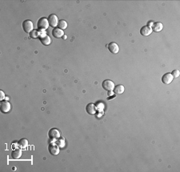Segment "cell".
<instances>
[{
    "label": "cell",
    "mask_w": 180,
    "mask_h": 172,
    "mask_svg": "<svg viewBox=\"0 0 180 172\" xmlns=\"http://www.w3.org/2000/svg\"><path fill=\"white\" fill-rule=\"evenodd\" d=\"M21 156H22V150H21V149H15L12 150L11 157L14 159H18Z\"/></svg>",
    "instance_id": "cell-15"
},
{
    "label": "cell",
    "mask_w": 180,
    "mask_h": 172,
    "mask_svg": "<svg viewBox=\"0 0 180 172\" xmlns=\"http://www.w3.org/2000/svg\"><path fill=\"white\" fill-rule=\"evenodd\" d=\"M124 90L125 88L123 85H117L114 88V93L115 94H122L124 92Z\"/></svg>",
    "instance_id": "cell-16"
},
{
    "label": "cell",
    "mask_w": 180,
    "mask_h": 172,
    "mask_svg": "<svg viewBox=\"0 0 180 172\" xmlns=\"http://www.w3.org/2000/svg\"><path fill=\"white\" fill-rule=\"evenodd\" d=\"M48 137L51 139H59L60 138V132L56 128L51 129L48 132Z\"/></svg>",
    "instance_id": "cell-7"
},
{
    "label": "cell",
    "mask_w": 180,
    "mask_h": 172,
    "mask_svg": "<svg viewBox=\"0 0 180 172\" xmlns=\"http://www.w3.org/2000/svg\"><path fill=\"white\" fill-rule=\"evenodd\" d=\"M173 79H174V78H173V76L171 73H166L162 77V82H163L164 84L167 85V84H170V83L172 82Z\"/></svg>",
    "instance_id": "cell-10"
},
{
    "label": "cell",
    "mask_w": 180,
    "mask_h": 172,
    "mask_svg": "<svg viewBox=\"0 0 180 172\" xmlns=\"http://www.w3.org/2000/svg\"><path fill=\"white\" fill-rule=\"evenodd\" d=\"M4 98H5V94L3 90H0V100L3 101L4 100Z\"/></svg>",
    "instance_id": "cell-22"
},
{
    "label": "cell",
    "mask_w": 180,
    "mask_h": 172,
    "mask_svg": "<svg viewBox=\"0 0 180 172\" xmlns=\"http://www.w3.org/2000/svg\"><path fill=\"white\" fill-rule=\"evenodd\" d=\"M162 28H163V25H162V23H159V22L154 23L151 26V29L154 32H159L162 30Z\"/></svg>",
    "instance_id": "cell-14"
},
{
    "label": "cell",
    "mask_w": 180,
    "mask_h": 172,
    "mask_svg": "<svg viewBox=\"0 0 180 172\" xmlns=\"http://www.w3.org/2000/svg\"><path fill=\"white\" fill-rule=\"evenodd\" d=\"M49 23L47 19L46 18H41V19H38L37 23V27L38 30H45L47 29H48L49 27Z\"/></svg>",
    "instance_id": "cell-1"
},
{
    "label": "cell",
    "mask_w": 180,
    "mask_h": 172,
    "mask_svg": "<svg viewBox=\"0 0 180 172\" xmlns=\"http://www.w3.org/2000/svg\"><path fill=\"white\" fill-rule=\"evenodd\" d=\"M102 86L104 90H107V91H111V90H114L115 88V83L110 80V79H106L103 82H102Z\"/></svg>",
    "instance_id": "cell-4"
},
{
    "label": "cell",
    "mask_w": 180,
    "mask_h": 172,
    "mask_svg": "<svg viewBox=\"0 0 180 172\" xmlns=\"http://www.w3.org/2000/svg\"><path fill=\"white\" fill-rule=\"evenodd\" d=\"M56 144L59 146L60 148H63L65 145H66V142H65V139L63 138H59V139H57Z\"/></svg>",
    "instance_id": "cell-19"
},
{
    "label": "cell",
    "mask_w": 180,
    "mask_h": 172,
    "mask_svg": "<svg viewBox=\"0 0 180 172\" xmlns=\"http://www.w3.org/2000/svg\"><path fill=\"white\" fill-rule=\"evenodd\" d=\"M23 29L26 33H30L34 30V24L30 20H25L23 23Z\"/></svg>",
    "instance_id": "cell-3"
},
{
    "label": "cell",
    "mask_w": 180,
    "mask_h": 172,
    "mask_svg": "<svg viewBox=\"0 0 180 172\" xmlns=\"http://www.w3.org/2000/svg\"><path fill=\"white\" fill-rule=\"evenodd\" d=\"M58 26H59V29L63 30H65V29H67V23L65 20H59V21Z\"/></svg>",
    "instance_id": "cell-18"
},
{
    "label": "cell",
    "mask_w": 180,
    "mask_h": 172,
    "mask_svg": "<svg viewBox=\"0 0 180 172\" xmlns=\"http://www.w3.org/2000/svg\"><path fill=\"white\" fill-rule=\"evenodd\" d=\"M11 109V103L7 101V100H3L0 103V110H1V112L6 113L10 112Z\"/></svg>",
    "instance_id": "cell-2"
},
{
    "label": "cell",
    "mask_w": 180,
    "mask_h": 172,
    "mask_svg": "<svg viewBox=\"0 0 180 172\" xmlns=\"http://www.w3.org/2000/svg\"><path fill=\"white\" fill-rule=\"evenodd\" d=\"M48 150L49 153L51 154V155L54 156H56L59 154V146L57 145L56 143H51L48 146Z\"/></svg>",
    "instance_id": "cell-5"
},
{
    "label": "cell",
    "mask_w": 180,
    "mask_h": 172,
    "mask_svg": "<svg viewBox=\"0 0 180 172\" xmlns=\"http://www.w3.org/2000/svg\"><path fill=\"white\" fill-rule=\"evenodd\" d=\"M39 40L42 44L44 46H48L51 44V38L47 34H40L39 35Z\"/></svg>",
    "instance_id": "cell-11"
},
{
    "label": "cell",
    "mask_w": 180,
    "mask_h": 172,
    "mask_svg": "<svg viewBox=\"0 0 180 172\" xmlns=\"http://www.w3.org/2000/svg\"><path fill=\"white\" fill-rule=\"evenodd\" d=\"M107 47H108L109 51L114 54V55H116L119 51V47L118 44L115 43V42H111V43H109Z\"/></svg>",
    "instance_id": "cell-8"
},
{
    "label": "cell",
    "mask_w": 180,
    "mask_h": 172,
    "mask_svg": "<svg viewBox=\"0 0 180 172\" xmlns=\"http://www.w3.org/2000/svg\"><path fill=\"white\" fill-rule=\"evenodd\" d=\"M86 111L90 115H95L96 112H97L95 105L94 103H88L86 107Z\"/></svg>",
    "instance_id": "cell-9"
},
{
    "label": "cell",
    "mask_w": 180,
    "mask_h": 172,
    "mask_svg": "<svg viewBox=\"0 0 180 172\" xmlns=\"http://www.w3.org/2000/svg\"><path fill=\"white\" fill-rule=\"evenodd\" d=\"M47 20H48L50 26H51V27H54V28H56V26L59 24V19H58V17H57L56 15H54V14L51 15L48 17Z\"/></svg>",
    "instance_id": "cell-6"
},
{
    "label": "cell",
    "mask_w": 180,
    "mask_h": 172,
    "mask_svg": "<svg viewBox=\"0 0 180 172\" xmlns=\"http://www.w3.org/2000/svg\"><path fill=\"white\" fill-rule=\"evenodd\" d=\"M52 35L55 38H62L64 35L63 30L59 29V27L58 28H54L52 30Z\"/></svg>",
    "instance_id": "cell-13"
},
{
    "label": "cell",
    "mask_w": 180,
    "mask_h": 172,
    "mask_svg": "<svg viewBox=\"0 0 180 172\" xmlns=\"http://www.w3.org/2000/svg\"><path fill=\"white\" fill-rule=\"evenodd\" d=\"M152 29H151V26H143L141 29H140V34L143 35V36H148L152 33Z\"/></svg>",
    "instance_id": "cell-12"
},
{
    "label": "cell",
    "mask_w": 180,
    "mask_h": 172,
    "mask_svg": "<svg viewBox=\"0 0 180 172\" xmlns=\"http://www.w3.org/2000/svg\"><path fill=\"white\" fill-rule=\"evenodd\" d=\"M171 74V75L173 76V78H178V77L179 76L180 72L179 70H174Z\"/></svg>",
    "instance_id": "cell-21"
},
{
    "label": "cell",
    "mask_w": 180,
    "mask_h": 172,
    "mask_svg": "<svg viewBox=\"0 0 180 172\" xmlns=\"http://www.w3.org/2000/svg\"><path fill=\"white\" fill-rule=\"evenodd\" d=\"M39 35H40V34H38V30H34L33 31H31V32H30V37L33 38H35L39 37Z\"/></svg>",
    "instance_id": "cell-20"
},
{
    "label": "cell",
    "mask_w": 180,
    "mask_h": 172,
    "mask_svg": "<svg viewBox=\"0 0 180 172\" xmlns=\"http://www.w3.org/2000/svg\"><path fill=\"white\" fill-rule=\"evenodd\" d=\"M18 145L21 149H26V146L28 145V141L25 138H22L18 142Z\"/></svg>",
    "instance_id": "cell-17"
}]
</instances>
